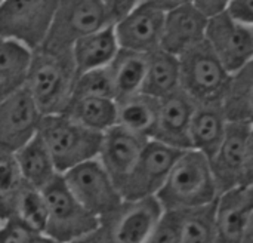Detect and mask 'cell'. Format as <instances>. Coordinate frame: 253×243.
I'll list each match as a JSON object with an SVG mask.
<instances>
[{
	"label": "cell",
	"instance_id": "1",
	"mask_svg": "<svg viewBox=\"0 0 253 243\" xmlns=\"http://www.w3.org/2000/svg\"><path fill=\"white\" fill-rule=\"evenodd\" d=\"M156 197L165 211H187L216 202L219 190L211 160L194 148L184 150Z\"/></svg>",
	"mask_w": 253,
	"mask_h": 243
},
{
	"label": "cell",
	"instance_id": "2",
	"mask_svg": "<svg viewBox=\"0 0 253 243\" xmlns=\"http://www.w3.org/2000/svg\"><path fill=\"white\" fill-rule=\"evenodd\" d=\"M76 79L77 70L71 52L52 53L37 49L31 56L25 88L43 116L62 114L73 99Z\"/></svg>",
	"mask_w": 253,
	"mask_h": 243
},
{
	"label": "cell",
	"instance_id": "3",
	"mask_svg": "<svg viewBox=\"0 0 253 243\" xmlns=\"http://www.w3.org/2000/svg\"><path fill=\"white\" fill-rule=\"evenodd\" d=\"M39 135L62 175L84 162L96 159L104 134L90 131L62 113L43 116Z\"/></svg>",
	"mask_w": 253,
	"mask_h": 243
},
{
	"label": "cell",
	"instance_id": "4",
	"mask_svg": "<svg viewBox=\"0 0 253 243\" xmlns=\"http://www.w3.org/2000/svg\"><path fill=\"white\" fill-rule=\"evenodd\" d=\"M114 22L105 0H58L52 25L39 49L68 53L79 39Z\"/></svg>",
	"mask_w": 253,
	"mask_h": 243
},
{
	"label": "cell",
	"instance_id": "5",
	"mask_svg": "<svg viewBox=\"0 0 253 243\" xmlns=\"http://www.w3.org/2000/svg\"><path fill=\"white\" fill-rule=\"evenodd\" d=\"M181 89L197 104H221L231 73L203 40L179 55Z\"/></svg>",
	"mask_w": 253,
	"mask_h": 243
},
{
	"label": "cell",
	"instance_id": "6",
	"mask_svg": "<svg viewBox=\"0 0 253 243\" xmlns=\"http://www.w3.org/2000/svg\"><path fill=\"white\" fill-rule=\"evenodd\" d=\"M42 192L47 205V224L43 236L58 243H68L101 226V220L71 193L62 175L53 178Z\"/></svg>",
	"mask_w": 253,
	"mask_h": 243
},
{
	"label": "cell",
	"instance_id": "7",
	"mask_svg": "<svg viewBox=\"0 0 253 243\" xmlns=\"http://www.w3.org/2000/svg\"><path fill=\"white\" fill-rule=\"evenodd\" d=\"M58 0H3L0 3V39H9L37 50L52 25Z\"/></svg>",
	"mask_w": 253,
	"mask_h": 243
},
{
	"label": "cell",
	"instance_id": "8",
	"mask_svg": "<svg viewBox=\"0 0 253 243\" xmlns=\"http://www.w3.org/2000/svg\"><path fill=\"white\" fill-rule=\"evenodd\" d=\"M62 177L77 200L99 220L123 203L119 187L98 157L67 171Z\"/></svg>",
	"mask_w": 253,
	"mask_h": 243
},
{
	"label": "cell",
	"instance_id": "9",
	"mask_svg": "<svg viewBox=\"0 0 253 243\" xmlns=\"http://www.w3.org/2000/svg\"><path fill=\"white\" fill-rule=\"evenodd\" d=\"M181 153V150L160 141L148 140L136 165L120 189L123 200L133 202L156 197Z\"/></svg>",
	"mask_w": 253,
	"mask_h": 243
},
{
	"label": "cell",
	"instance_id": "10",
	"mask_svg": "<svg viewBox=\"0 0 253 243\" xmlns=\"http://www.w3.org/2000/svg\"><path fill=\"white\" fill-rule=\"evenodd\" d=\"M165 209L157 197L123 203L101 220L110 243H145Z\"/></svg>",
	"mask_w": 253,
	"mask_h": 243
},
{
	"label": "cell",
	"instance_id": "11",
	"mask_svg": "<svg viewBox=\"0 0 253 243\" xmlns=\"http://www.w3.org/2000/svg\"><path fill=\"white\" fill-rule=\"evenodd\" d=\"M252 125L228 122L225 137L218 151L211 159V168L219 190V196L228 190L242 187L249 162Z\"/></svg>",
	"mask_w": 253,
	"mask_h": 243
},
{
	"label": "cell",
	"instance_id": "12",
	"mask_svg": "<svg viewBox=\"0 0 253 243\" xmlns=\"http://www.w3.org/2000/svg\"><path fill=\"white\" fill-rule=\"evenodd\" d=\"M206 42L230 73L253 59V27L236 19L228 12L209 18Z\"/></svg>",
	"mask_w": 253,
	"mask_h": 243
},
{
	"label": "cell",
	"instance_id": "13",
	"mask_svg": "<svg viewBox=\"0 0 253 243\" xmlns=\"http://www.w3.org/2000/svg\"><path fill=\"white\" fill-rule=\"evenodd\" d=\"M43 113L27 88L0 102V150L15 153L37 134Z\"/></svg>",
	"mask_w": 253,
	"mask_h": 243
},
{
	"label": "cell",
	"instance_id": "14",
	"mask_svg": "<svg viewBox=\"0 0 253 243\" xmlns=\"http://www.w3.org/2000/svg\"><path fill=\"white\" fill-rule=\"evenodd\" d=\"M166 12L148 1H138L114 22L120 48L145 55L160 49Z\"/></svg>",
	"mask_w": 253,
	"mask_h": 243
},
{
	"label": "cell",
	"instance_id": "15",
	"mask_svg": "<svg viewBox=\"0 0 253 243\" xmlns=\"http://www.w3.org/2000/svg\"><path fill=\"white\" fill-rule=\"evenodd\" d=\"M197 102L182 89L160 99L159 119L151 140L160 141L176 150H190V128Z\"/></svg>",
	"mask_w": 253,
	"mask_h": 243
},
{
	"label": "cell",
	"instance_id": "16",
	"mask_svg": "<svg viewBox=\"0 0 253 243\" xmlns=\"http://www.w3.org/2000/svg\"><path fill=\"white\" fill-rule=\"evenodd\" d=\"M147 143L148 138L141 137L120 125H116L104 132L98 159L119 190L136 165Z\"/></svg>",
	"mask_w": 253,
	"mask_h": 243
},
{
	"label": "cell",
	"instance_id": "17",
	"mask_svg": "<svg viewBox=\"0 0 253 243\" xmlns=\"http://www.w3.org/2000/svg\"><path fill=\"white\" fill-rule=\"evenodd\" d=\"M209 18L194 4L188 3L166 12L160 49L182 55L190 48L206 40Z\"/></svg>",
	"mask_w": 253,
	"mask_h": 243
},
{
	"label": "cell",
	"instance_id": "18",
	"mask_svg": "<svg viewBox=\"0 0 253 243\" xmlns=\"http://www.w3.org/2000/svg\"><path fill=\"white\" fill-rule=\"evenodd\" d=\"M253 212L245 187L222 193L216 203V241L215 243H243Z\"/></svg>",
	"mask_w": 253,
	"mask_h": 243
},
{
	"label": "cell",
	"instance_id": "19",
	"mask_svg": "<svg viewBox=\"0 0 253 243\" xmlns=\"http://www.w3.org/2000/svg\"><path fill=\"white\" fill-rule=\"evenodd\" d=\"M119 50L120 45L116 36L114 24L79 39L71 49L77 74L108 67Z\"/></svg>",
	"mask_w": 253,
	"mask_h": 243
},
{
	"label": "cell",
	"instance_id": "20",
	"mask_svg": "<svg viewBox=\"0 0 253 243\" xmlns=\"http://www.w3.org/2000/svg\"><path fill=\"white\" fill-rule=\"evenodd\" d=\"M227 126L228 119L221 104H197L190 128L191 148L211 160L225 137Z\"/></svg>",
	"mask_w": 253,
	"mask_h": 243
},
{
	"label": "cell",
	"instance_id": "21",
	"mask_svg": "<svg viewBox=\"0 0 253 243\" xmlns=\"http://www.w3.org/2000/svg\"><path fill=\"white\" fill-rule=\"evenodd\" d=\"M13 156L25 184L30 187L43 190L53 178L61 175L39 134L22 148L15 151Z\"/></svg>",
	"mask_w": 253,
	"mask_h": 243
},
{
	"label": "cell",
	"instance_id": "22",
	"mask_svg": "<svg viewBox=\"0 0 253 243\" xmlns=\"http://www.w3.org/2000/svg\"><path fill=\"white\" fill-rule=\"evenodd\" d=\"M160 99L136 92L117 99V125L151 140L159 119Z\"/></svg>",
	"mask_w": 253,
	"mask_h": 243
},
{
	"label": "cell",
	"instance_id": "23",
	"mask_svg": "<svg viewBox=\"0 0 253 243\" xmlns=\"http://www.w3.org/2000/svg\"><path fill=\"white\" fill-rule=\"evenodd\" d=\"M33 50L24 45L0 39V102L27 85Z\"/></svg>",
	"mask_w": 253,
	"mask_h": 243
},
{
	"label": "cell",
	"instance_id": "24",
	"mask_svg": "<svg viewBox=\"0 0 253 243\" xmlns=\"http://www.w3.org/2000/svg\"><path fill=\"white\" fill-rule=\"evenodd\" d=\"M181 89V62L179 56L157 49L148 55L147 76L141 92L162 99Z\"/></svg>",
	"mask_w": 253,
	"mask_h": 243
},
{
	"label": "cell",
	"instance_id": "25",
	"mask_svg": "<svg viewBox=\"0 0 253 243\" xmlns=\"http://www.w3.org/2000/svg\"><path fill=\"white\" fill-rule=\"evenodd\" d=\"M221 105L228 122L253 125V59L231 73Z\"/></svg>",
	"mask_w": 253,
	"mask_h": 243
},
{
	"label": "cell",
	"instance_id": "26",
	"mask_svg": "<svg viewBox=\"0 0 253 243\" xmlns=\"http://www.w3.org/2000/svg\"><path fill=\"white\" fill-rule=\"evenodd\" d=\"M148 68V55L120 48L108 65L116 89V101L141 92Z\"/></svg>",
	"mask_w": 253,
	"mask_h": 243
},
{
	"label": "cell",
	"instance_id": "27",
	"mask_svg": "<svg viewBox=\"0 0 253 243\" xmlns=\"http://www.w3.org/2000/svg\"><path fill=\"white\" fill-rule=\"evenodd\" d=\"M64 114L90 131L104 134L117 125V101L101 97L73 98Z\"/></svg>",
	"mask_w": 253,
	"mask_h": 243
},
{
	"label": "cell",
	"instance_id": "28",
	"mask_svg": "<svg viewBox=\"0 0 253 243\" xmlns=\"http://www.w3.org/2000/svg\"><path fill=\"white\" fill-rule=\"evenodd\" d=\"M25 187L13 153L0 150V223L16 215L18 202Z\"/></svg>",
	"mask_w": 253,
	"mask_h": 243
},
{
	"label": "cell",
	"instance_id": "29",
	"mask_svg": "<svg viewBox=\"0 0 253 243\" xmlns=\"http://www.w3.org/2000/svg\"><path fill=\"white\" fill-rule=\"evenodd\" d=\"M216 202L181 212V243H215Z\"/></svg>",
	"mask_w": 253,
	"mask_h": 243
},
{
	"label": "cell",
	"instance_id": "30",
	"mask_svg": "<svg viewBox=\"0 0 253 243\" xmlns=\"http://www.w3.org/2000/svg\"><path fill=\"white\" fill-rule=\"evenodd\" d=\"M15 217L39 235H43L47 224V205L43 192L27 186L19 197Z\"/></svg>",
	"mask_w": 253,
	"mask_h": 243
},
{
	"label": "cell",
	"instance_id": "31",
	"mask_svg": "<svg viewBox=\"0 0 253 243\" xmlns=\"http://www.w3.org/2000/svg\"><path fill=\"white\" fill-rule=\"evenodd\" d=\"M83 97H101L116 99V89L108 67L95 68L77 74L73 98Z\"/></svg>",
	"mask_w": 253,
	"mask_h": 243
},
{
	"label": "cell",
	"instance_id": "32",
	"mask_svg": "<svg viewBox=\"0 0 253 243\" xmlns=\"http://www.w3.org/2000/svg\"><path fill=\"white\" fill-rule=\"evenodd\" d=\"M145 243H181V212L165 211Z\"/></svg>",
	"mask_w": 253,
	"mask_h": 243
},
{
	"label": "cell",
	"instance_id": "33",
	"mask_svg": "<svg viewBox=\"0 0 253 243\" xmlns=\"http://www.w3.org/2000/svg\"><path fill=\"white\" fill-rule=\"evenodd\" d=\"M40 236L18 217L0 223V243H36Z\"/></svg>",
	"mask_w": 253,
	"mask_h": 243
},
{
	"label": "cell",
	"instance_id": "34",
	"mask_svg": "<svg viewBox=\"0 0 253 243\" xmlns=\"http://www.w3.org/2000/svg\"><path fill=\"white\" fill-rule=\"evenodd\" d=\"M227 12L236 19L253 27V0H231Z\"/></svg>",
	"mask_w": 253,
	"mask_h": 243
},
{
	"label": "cell",
	"instance_id": "35",
	"mask_svg": "<svg viewBox=\"0 0 253 243\" xmlns=\"http://www.w3.org/2000/svg\"><path fill=\"white\" fill-rule=\"evenodd\" d=\"M231 0H194V4L208 16L212 18L222 12H227Z\"/></svg>",
	"mask_w": 253,
	"mask_h": 243
},
{
	"label": "cell",
	"instance_id": "36",
	"mask_svg": "<svg viewBox=\"0 0 253 243\" xmlns=\"http://www.w3.org/2000/svg\"><path fill=\"white\" fill-rule=\"evenodd\" d=\"M139 0H105L114 21H117L119 18H122L125 13H127Z\"/></svg>",
	"mask_w": 253,
	"mask_h": 243
},
{
	"label": "cell",
	"instance_id": "37",
	"mask_svg": "<svg viewBox=\"0 0 253 243\" xmlns=\"http://www.w3.org/2000/svg\"><path fill=\"white\" fill-rule=\"evenodd\" d=\"M68 243H110V241H108V236H107L104 227L99 226L96 230L86 233V235H83V236H80V238Z\"/></svg>",
	"mask_w": 253,
	"mask_h": 243
},
{
	"label": "cell",
	"instance_id": "38",
	"mask_svg": "<svg viewBox=\"0 0 253 243\" xmlns=\"http://www.w3.org/2000/svg\"><path fill=\"white\" fill-rule=\"evenodd\" d=\"M139 1H148L165 12H169L172 9H176L179 6H184L188 3H194V0H139Z\"/></svg>",
	"mask_w": 253,
	"mask_h": 243
},
{
	"label": "cell",
	"instance_id": "39",
	"mask_svg": "<svg viewBox=\"0 0 253 243\" xmlns=\"http://www.w3.org/2000/svg\"><path fill=\"white\" fill-rule=\"evenodd\" d=\"M253 183V125L252 132H251V146H249V162H248V169H246V175H245V183L242 187L249 186Z\"/></svg>",
	"mask_w": 253,
	"mask_h": 243
},
{
	"label": "cell",
	"instance_id": "40",
	"mask_svg": "<svg viewBox=\"0 0 253 243\" xmlns=\"http://www.w3.org/2000/svg\"><path fill=\"white\" fill-rule=\"evenodd\" d=\"M243 243H253V212H252V215H251V220H249L248 229H246L245 242Z\"/></svg>",
	"mask_w": 253,
	"mask_h": 243
},
{
	"label": "cell",
	"instance_id": "41",
	"mask_svg": "<svg viewBox=\"0 0 253 243\" xmlns=\"http://www.w3.org/2000/svg\"><path fill=\"white\" fill-rule=\"evenodd\" d=\"M245 192H246V194H248V199L251 200V203L253 205V183L252 184H249V186H245Z\"/></svg>",
	"mask_w": 253,
	"mask_h": 243
},
{
	"label": "cell",
	"instance_id": "42",
	"mask_svg": "<svg viewBox=\"0 0 253 243\" xmlns=\"http://www.w3.org/2000/svg\"><path fill=\"white\" fill-rule=\"evenodd\" d=\"M36 243H58V242H55V241H52V239H49V238H46V236H40V238L36 241Z\"/></svg>",
	"mask_w": 253,
	"mask_h": 243
},
{
	"label": "cell",
	"instance_id": "43",
	"mask_svg": "<svg viewBox=\"0 0 253 243\" xmlns=\"http://www.w3.org/2000/svg\"><path fill=\"white\" fill-rule=\"evenodd\" d=\"M1 1H3V0H0V3H1Z\"/></svg>",
	"mask_w": 253,
	"mask_h": 243
}]
</instances>
